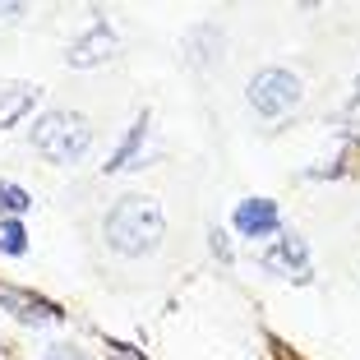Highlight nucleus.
<instances>
[{
  "mask_svg": "<svg viewBox=\"0 0 360 360\" xmlns=\"http://www.w3.org/2000/svg\"><path fill=\"white\" fill-rule=\"evenodd\" d=\"M106 245L116 250L120 259H143L153 255L167 236V217H162V203L148 194H125L116 199V208L106 212Z\"/></svg>",
  "mask_w": 360,
  "mask_h": 360,
  "instance_id": "1",
  "label": "nucleus"
},
{
  "mask_svg": "<svg viewBox=\"0 0 360 360\" xmlns=\"http://www.w3.org/2000/svg\"><path fill=\"white\" fill-rule=\"evenodd\" d=\"M28 143H32V153H42L46 162L70 167V162H79L88 153L93 125H88V116H79V111H46V116L32 125Z\"/></svg>",
  "mask_w": 360,
  "mask_h": 360,
  "instance_id": "2",
  "label": "nucleus"
},
{
  "mask_svg": "<svg viewBox=\"0 0 360 360\" xmlns=\"http://www.w3.org/2000/svg\"><path fill=\"white\" fill-rule=\"evenodd\" d=\"M250 106H255L264 120H282L286 111H296L300 97H305V84H300L296 70H286V65H268L250 79Z\"/></svg>",
  "mask_w": 360,
  "mask_h": 360,
  "instance_id": "3",
  "label": "nucleus"
},
{
  "mask_svg": "<svg viewBox=\"0 0 360 360\" xmlns=\"http://www.w3.org/2000/svg\"><path fill=\"white\" fill-rule=\"evenodd\" d=\"M116 46H120V42H116V28H111L106 19H93L84 37H75V42H70L65 65H75V70H93V65L111 60V56H116Z\"/></svg>",
  "mask_w": 360,
  "mask_h": 360,
  "instance_id": "4",
  "label": "nucleus"
},
{
  "mask_svg": "<svg viewBox=\"0 0 360 360\" xmlns=\"http://www.w3.org/2000/svg\"><path fill=\"white\" fill-rule=\"evenodd\" d=\"M0 305L10 309L14 319H23V323H56L60 319V309L51 305L46 296H37V291H23V286H10V282H0Z\"/></svg>",
  "mask_w": 360,
  "mask_h": 360,
  "instance_id": "5",
  "label": "nucleus"
},
{
  "mask_svg": "<svg viewBox=\"0 0 360 360\" xmlns=\"http://www.w3.org/2000/svg\"><path fill=\"white\" fill-rule=\"evenodd\" d=\"M259 259H264V268H273V273H282V277L291 273L296 282H309V273H314V268H309V250H305L300 236H282V240L268 245Z\"/></svg>",
  "mask_w": 360,
  "mask_h": 360,
  "instance_id": "6",
  "label": "nucleus"
},
{
  "mask_svg": "<svg viewBox=\"0 0 360 360\" xmlns=\"http://www.w3.org/2000/svg\"><path fill=\"white\" fill-rule=\"evenodd\" d=\"M231 226L240 236H250V240H259V236H277V226H282V212H277L273 199H245L240 208L231 212Z\"/></svg>",
  "mask_w": 360,
  "mask_h": 360,
  "instance_id": "7",
  "label": "nucleus"
},
{
  "mask_svg": "<svg viewBox=\"0 0 360 360\" xmlns=\"http://www.w3.org/2000/svg\"><path fill=\"white\" fill-rule=\"evenodd\" d=\"M42 88L37 84H0V129H14L32 106H37Z\"/></svg>",
  "mask_w": 360,
  "mask_h": 360,
  "instance_id": "8",
  "label": "nucleus"
},
{
  "mask_svg": "<svg viewBox=\"0 0 360 360\" xmlns=\"http://www.w3.org/2000/svg\"><path fill=\"white\" fill-rule=\"evenodd\" d=\"M190 51H185V60L194 65V70H208V65H217V56H222V28H212V23H199V28L190 32Z\"/></svg>",
  "mask_w": 360,
  "mask_h": 360,
  "instance_id": "9",
  "label": "nucleus"
},
{
  "mask_svg": "<svg viewBox=\"0 0 360 360\" xmlns=\"http://www.w3.org/2000/svg\"><path fill=\"white\" fill-rule=\"evenodd\" d=\"M143 139H148V111H139V120L129 125L125 143L116 148V158L106 162V171H129V167H134V158L143 153Z\"/></svg>",
  "mask_w": 360,
  "mask_h": 360,
  "instance_id": "10",
  "label": "nucleus"
},
{
  "mask_svg": "<svg viewBox=\"0 0 360 360\" xmlns=\"http://www.w3.org/2000/svg\"><path fill=\"white\" fill-rule=\"evenodd\" d=\"M32 208V194L23 190V185H14V180H0V212H10V217H19V212Z\"/></svg>",
  "mask_w": 360,
  "mask_h": 360,
  "instance_id": "11",
  "label": "nucleus"
},
{
  "mask_svg": "<svg viewBox=\"0 0 360 360\" xmlns=\"http://www.w3.org/2000/svg\"><path fill=\"white\" fill-rule=\"evenodd\" d=\"M0 255H10V259L28 255V236H23V226L14 222V217H5V222H0Z\"/></svg>",
  "mask_w": 360,
  "mask_h": 360,
  "instance_id": "12",
  "label": "nucleus"
},
{
  "mask_svg": "<svg viewBox=\"0 0 360 360\" xmlns=\"http://www.w3.org/2000/svg\"><path fill=\"white\" fill-rule=\"evenodd\" d=\"M23 14H28V5H0V28H5V23H19Z\"/></svg>",
  "mask_w": 360,
  "mask_h": 360,
  "instance_id": "13",
  "label": "nucleus"
},
{
  "mask_svg": "<svg viewBox=\"0 0 360 360\" xmlns=\"http://www.w3.org/2000/svg\"><path fill=\"white\" fill-rule=\"evenodd\" d=\"M212 250L222 255V264H226V259H231V245H226V236H222V231H212Z\"/></svg>",
  "mask_w": 360,
  "mask_h": 360,
  "instance_id": "14",
  "label": "nucleus"
},
{
  "mask_svg": "<svg viewBox=\"0 0 360 360\" xmlns=\"http://www.w3.org/2000/svg\"><path fill=\"white\" fill-rule=\"evenodd\" d=\"M351 111H360V75H356V88H351V97H347V116Z\"/></svg>",
  "mask_w": 360,
  "mask_h": 360,
  "instance_id": "15",
  "label": "nucleus"
},
{
  "mask_svg": "<svg viewBox=\"0 0 360 360\" xmlns=\"http://www.w3.org/2000/svg\"><path fill=\"white\" fill-rule=\"evenodd\" d=\"M51 360H84V356H79L75 347H70V351H60V347H56V351H51Z\"/></svg>",
  "mask_w": 360,
  "mask_h": 360,
  "instance_id": "16",
  "label": "nucleus"
},
{
  "mask_svg": "<svg viewBox=\"0 0 360 360\" xmlns=\"http://www.w3.org/2000/svg\"><path fill=\"white\" fill-rule=\"evenodd\" d=\"M106 360H143V356H134V351H111Z\"/></svg>",
  "mask_w": 360,
  "mask_h": 360,
  "instance_id": "17",
  "label": "nucleus"
},
{
  "mask_svg": "<svg viewBox=\"0 0 360 360\" xmlns=\"http://www.w3.org/2000/svg\"><path fill=\"white\" fill-rule=\"evenodd\" d=\"M0 360H5V342H0Z\"/></svg>",
  "mask_w": 360,
  "mask_h": 360,
  "instance_id": "18",
  "label": "nucleus"
}]
</instances>
